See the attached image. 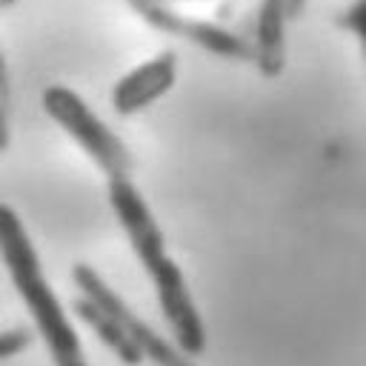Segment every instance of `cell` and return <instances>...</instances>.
Masks as SVG:
<instances>
[{
  "instance_id": "cell-4",
  "label": "cell",
  "mask_w": 366,
  "mask_h": 366,
  "mask_svg": "<svg viewBox=\"0 0 366 366\" xmlns=\"http://www.w3.org/2000/svg\"><path fill=\"white\" fill-rule=\"evenodd\" d=\"M71 280H74V286H77L80 295L92 297L97 306H103V309L126 329V335H129V337L137 343V349L143 352V360H152L154 366H194L189 355H183L174 343L163 340L143 317H137V315L126 306V300H123L92 266L74 263V266H71Z\"/></svg>"
},
{
  "instance_id": "cell-7",
  "label": "cell",
  "mask_w": 366,
  "mask_h": 366,
  "mask_svg": "<svg viewBox=\"0 0 366 366\" xmlns=\"http://www.w3.org/2000/svg\"><path fill=\"white\" fill-rule=\"evenodd\" d=\"M71 309H74V315L114 352V357L117 360H123L126 366H140V360H143V352L137 349V343L126 335V329L103 309V306H97L92 297H86V295H80L74 303H71Z\"/></svg>"
},
{
  "instance_id": "cell-1",
  "label": "cell",
  "mask_w": 366,
  "mask_h": 366,
  "mask_svg": "<svg viewBox=\"0 0 366 366\" xmlns=\"http://www.w3.org/2000/svg\"><path fill=\"white\" fill-rule=\"evenodd\" d=\"M109 206H112L117 223L123 226L134 257L140 260V266L146 269V274L154 286L157 306L166 317L174 346L189 357H200L206 352L203 317L192 300L183 269L169 257L163 232H160L149 203L132 183V177L109 180Z\"/></svg>"
},
{
  "instance_id": "cell-10",
  "label": "cell",
  "mask_w": 366,
  "mask_h": 366,
  "mask_svg": "<svg viewBox=\"0 0 366 366\" xmlns=\"http://www.w3.org/2000/svg\"><path fill=\"white\" fill-rule=\"evenodd\" d=\"M6 146H9V123L3 114V103H0V152H6Z\"/></svg>"
},
{
  "instance_id": "cell-2",
  "label": "cell",
  "mask_w": 366,
  "mask_h": 366,
  "mask_svg": "<svg viewBox=\"0 0 366 366\" xmlns=\"http://www.w3.org/2000/svg\"><path fill=\"white\" fill-rule=\"evenodd\" d=\"M0 260L11 277V286L23 297L54 366H89L83 355L80 335L69 323V315L63 312L54 289L49 286L43 274L40 254L20 220V214L0 203Z\"/></svg>"
},
{
  "instance_id": "cell-3",
  "label": "cell",
  "mask_w": 366,
  "mask_h": 366,
  "mask_svg": "<svg viewBox=\"0 0 366 366\" xmlns=\"http://www.w3.org/2000/svg\"><path fill=\"white\" fill-rule=\"evenodd\" d=\"M43 109L46 114L94 160V166L109 177H132V154L123 146V140L89 109V103L69 86H46L43 92Z\"/></svg>"
},
{
  "instance_id": "cell-11",
  "label": "cell",
  "mask_w": 366,
  "mask_h": 366,
  "mask_svg": "<svg viewBox=\"0 0 366 366\" xmlns=\"http://www.w3.org/2000/svg\"><path fill=\"white\" fill-rule=\"evenodd\" d=\"M286 6H289V17H297V14L303 11L306 0H286Z\"/></svg>"
},
{
  "instance_id": "cell-5",
  "label": "cell",
  "mask_w": 366,
  "mask_h": 366,
  "mask_svg": "<svg viewBox=\"0 0 366 366\" xmlns=\"http://www.w3.org/2000/svg\"><path fill=\"white\" fill-rule=\"evenodd\" d=\"M177 80V54L174 51H160L132 71H126L114 89H112V109L120 117H132L160 100Z\"/></svg>"
},
{
  "instance_id": "cell-9",
  "label": "cell",
  "mask_w": 366,
  "mask_h": 366,
  "mask_svg": "<svg viewBox=\"0 0 366 366\" xmlns=\"http://www.w3.org/2000/svg\"><path fill=\"white\" fill-rule=\"evenodd\" d=\"M340 23H343L349 31L357 34V40H360V46H363V54H366V0H357V3L340 17Z\"/></svg>"
},
{
  "instance_id": "cell-6",
  "label": "cell",
  "mask_w": 366,
  "mask_h": 366,
  "mask_svg": "<svg viewBox=\"0 0 366 366\" xmlns=\"http://www.w3.org/2000/svg\"><path fill=\"white\" fill-rule=\"evenodd\" d=\"M286 17H289L286 0H260L254 60L260 71L269 77L280 74L286 63Z\"/></svg>"
},
{
  "instance_id": "cell-8",
  "label": "cell",
  "mask_w": 366,
  "mask_h": 366,
  "mask_svg": "<svg viewBox=\"0 0 366 366\" xmlns=\"http://www.w3.org/2000/svg\"><path fill=\"white\" fill-rule=\"evenodd\" d=\"M29 343H31V332H29V329H20V326H17V329L0 332V360L20 355L23 349H29Z\"/></svg>"
},
{
  "instance_id": "cell-12",
  "label": "cell",
  "mask_w": 366,
  "mask_h": 366,
  "mask_svg": "<svg viewBox=\"0 0 366 366\" xmlns=\"http://www.w3.org/2000/svg\"><path fill=\"white\" fill-rule=\"evenodd\" d=\"M11 3H14V0H0V6H11Z\"/></svg>"
}]
</instances>
